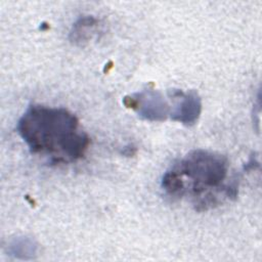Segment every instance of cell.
Masks as SVG:
<instances>
[{
    "label": "cell",
    "instance_id": "cell-6",
    "mask_svg": "<svg viewBox=\"0 0 262 262\" xmlns=\"http://www.w3.org/2000/svg\"><path fill=\"white\" fill-rule=\"evenodd\" d=\"M36 251V243L32 238L26 236L14 238L8 246V254H12L14 257L21 259H28V256L33 258Z\"/></svg>",
    "mask_w": 262,
    "mask_h": 262
},
{
    "label": "cell",
    "instance_id": "cell-5",
    "mask_svg": "<svg viewBox=\"0 0 262 262\" xmlns=\"http://www.w3.org/2000/svg\"><path fill=\"white\" fill-rule=\"evenodd\" d=\"M99 20L91 15L81 16L72 26L70 40L75 44H83L89 41L97 33Z\"/></svg>",
    "mask_w": 262,
    "mask_h": 262
},
{
    "label": "cell",
    "instance_id": "cell-1",
    "mask_svg": "<svg viewBox=\"0 0 262 262\" xmlns=\"http://www.w3.org/2000/svg\"><path fill=\"white\" fill-rule=\"evenodd\" d=\"M229 163L225 156L193 149L175 162L163 175L161 187L173 199L190 198L194 209L207 211L224 199L234 200L238 192L237 179L226 182Z\"/></svg>",
    "mask_w": 262,
    "mask_h": 262
},
{
    "label": "cell",
    "instance_id": "cell-3",
    "mask_svg": "<svg viewBox=\"0 0 262 262\" xmlns=\"http://www.w3.org/2000/svg\"><path fill=\"white\" fill-rule=\"evenodd\" d=\"M123 104L133 110L140 119L148 122L166 121L171 114V107L162 92L152 88L126 95Z\"/></svg>",
    "mask_w": 262,
    "mask_h": 262
},
{
    "label": "cell",
    "instance_id": "cell-2",
    "mask_svg": "<svg viewBox=\"0 0 262 262\" xmlns=\"http://www.w3.org/2000/svg\"><path fill=\"white\" fill-rule=\"evenodd\" d=\"M16 131L32 154L51 165L82 159L90 144L79 119L64 107L31 104L18 119Z\"/></svg>",
    "mask_w": 262,
    "mask_h": 262
},
{
    "label": "cell",
    "instance_id": "cell-7",
    "mask_svg": "<svg viewBox=\"0 0 262 262\" xmlns=\"http://www.w3.org/2000/svg\"><path fill=\"white\" fill-rule=\"evenodd\" d=\"M135 152H136V148H135L133 145L125 146L124 149L122 150V154H123L124 156H128V157L135 155Z\"/></svg>",
    "mask_w": 262,
    "mask_h": 262
},
{
    "label": "cell",
    "instance_id": "cell-4",
    "mask_svg": "<svg viewBox=\"0 0 262 262\" xmlns=\"http://www.w3.org/2000/svg\"><path fill=\"white\" fill-rule=\"evenodd\" d=\"M168 94L178 100L171 111L170 119L187 127L194 125L202 113V98L199 93L195 90L183 92L179 89H171Z\"/></svg>",
    "mask_w": 262,
    "mask_h": 262
}]
</instances>
